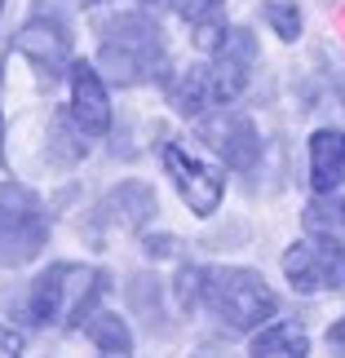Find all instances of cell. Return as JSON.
I'll return each instance as SVG.
<instances>
[{"instance_id":"obj_1","label":"cell","mask_w":345,"mask_h":358,"mask_svg":"<svg viewBox=\"0 0 345 358\" xmlns=\"http://www.w3.org/2000/svg\"><path fill=\"white\" fill-rule=\"evenodd\" d=\"M98 62L115 85H142L169 71V45L146 13H115L111 22H102Z\"/></svg>"},{"instance_id":"obj_2","label":"cell","mask_w":345,"mask_h":358,"mask_svg":"<svg viewBox=\"0 0 345 358\" xmlns=\"http://www.w3.org/2000/svg\"><path fill=\"white\" fill-rule=\"evenodd\" d=\"M106 292V274L89 270V266H71L58 261L49 266L40 279L31 283V319L36 323H62V327H80L93 314L98 296Z\"/></svg>"},{"instance_id":"obj_3","label":"cell","mask_w":345,"mask_h":358,"mask_svg":"<svg viewBox=\"0 0 345 358\" xmlns=\"http://www.w3.org/2000/svg\"><path fill=\"white\" fill-rule=\"evenodd\" d=\"M199 296L209 301V310L222 319L230 332H253V327L270 323L279 310V296L266 287V279L253 270H199Z\"/></svg>"},{"instance_id":"obj_4","label":"cell","mask_w":345,"mask_h":358,"mask_svg":"<svg viewBox=\"0 0 345 358\" xmlns=\"http://www.w3.org/2000/svg\"><path fill=\"white\" fill-rule=\"evenodd\" d=\"M49 239L45 213L31 190L0 186V266H22L31 261Z\"/></svg>"},{"instance_id":"obj_5","label":"cell","mask_w":345,"mask_h":358,"mask_svg":"<svg viewBox=\"0 0 345 358\" xmlns=\"http://www.w3.org/2000/svg\"><path fill=\"white\" fill-rule=\"evenodd\" d=\"M283 274L297 292H319V287H345V243L332 235L301 239L283 252Z\"/></svg>"},{"instance_id":"obj_6","label":"cell","mask_w":345,"mask_h":358,"mask_svg":"<svg viewBox=\"0 0 345 358\" xmlns=\"http://www.w3.org/2000/svg\"><path fill=\"white\" fill-rule=\"evenodd\" d=\"M213 53H217L213 66H204V71H209V93H213V106H226V102L239 98V93L248 89V80H253L257 40H253L248 27H234V31L222 36V45H217Z\"/></svg>"},{"instance_id":"obj_7","label":"cell","mask_w":345,"mask_h":358,"mask_svg":"<svg viewBox=\"0 0 345 358\" xmlns=\"http://www.w3.org/2000/svg\"><path fill=\"white\" fill-rule=\"evenodd\" d=\"M13 45H18V53L40 71V80H45V85L62 80L66 66H71V40H66L62 22L49 18V13H36V18L18 31V40H13Z\"/></svg>"},{"instance_id":"obj_8","label":"cell","mask_w":345,"mask_h":358,"mask_svg":"<svg viewBox=\"0 0 345 358\" xmlns=\"http://www.w3.org/2000/svg\"><path fill=\"white\" fill-rule=\"evenodd\" d=\"M199 137L222 155V164H230V169H239V173H248L261 155L257 124L239 111H217L213 120H199Z\"/></svg>"},{"instance_id":"obj_9","label":"cell","mask_w":345,"mask_h":358,"mask_svg":"<svg viewBox=\"0 0 345 358\" xmlns=\"http://www.w3.org/2000/svg\"><path fill=\"white\" fill-rule=\"evenodd\" d=\"M164 169L173 173L186 208L195 217H213L217 208H222V177H217L213 169H204L195 155H186L182 146H164Z\"/></svg>"},{"instance_id":"obj_10","label":"cell","mask_w":345,"mask_h":358,"mask_svg":"<svg viewBox=\"0 0 345 358\" xmlns=\"http://www.w3.org/2000/svg\"><path fill=\"white\" fill-rule=\"evenodd\" d=\"M66 76H71V120H76V129L106 133L111 129V98H106L102 76L93 71L89 62H71Z\"/></svg>"},{"instance_id":"obj_11","label":"cell","mask_w":345,"mask_h":358,"mask_svg":"<svg viewBox=\"0 0 345 358\" xmlns=\"http://www.w3.org/2000/svg\"><path fill=\"white\" fill-rule=\"evenodd\" d=\"M98 226L102 230H137V226H146L150 217H155V195H150V186L142 182H120L111 195H106L98 203Z\"/></svg>"},{"instance_id":"obj_12","label":"cell","mask_w":345,"mask_h":358,"mask_svg":"<svg viewBox=\"0 0 345 358\" xmlns=\"http://www.w3.org/2000/svg\"><path fill=\"white\" fill-rule=\"evenodd\" d=\"M341 182H345V133L319 129L310 137V186L319 195H332Z\"/></svg>"},{"instance_id":"obj_13","label":"cell","mask_w":345,"mask_h":358,"mask_svg":"<svg viewBox=\"0 0 345 358\" xmlns=\"http://www.w3.org/2000/svg\"><path fill=\"white\" fill-rule=\"evenodd\" d=\"M169 5L190 22L199 49H217V45H222V36H226V18H222L226 0H169Z\"/></svg>"},{"instance_id":"obj_14","label":"cell","mask_w":345,"mask_h":358,"mask_svg":"<svg viewBox=\"0 0 345 358\" xmlns=\"http://www.w3.org/2000/svg\"><path fill=\"white\" fill-rule=\"evenodd\" d=\"M253 358H310V341L293 323H274L266 332H257Z\"/></svg>"},{"instance_id":"obj_15","label":"cell","mask_w":345,"mask_h":358,"mask_svg":"<svg viewBox=\"0 0 345 358\" xmlns=\"http://www.w3.org/2000/svg\"><path fill=\"white\" fill-rule=\"evenodd\" d=\"M169 102L177 106L182 115H199L213 106V93H209V71L204 66H190V71H182L169 85Z\"/></svg>"},{"instance_id":"obj_16","label":"cell","mask_w":345,"mask_h":358,"mask_svg":"<svg viewBox=\"0 0 345 358\" xmlns=\"http://www.w3.org/2000/svg\"><path fill=\"white\" fill-rule=\"evenodd\" d=\"M80 327H85L89 341H98L106 354H133V336H129V327H124V319H115V314H89Z\"/></svg>"},{"instance_id":"obj_17","label":"cell","mask_w":345,"mask_h":358,"mask_svg":"<svg viewBox=\"0 0 345 358\" xmlns=\"http://www.w3.org/2000/svg\"><path fill=\"white\" fill-rule=\"evenodd\" d=\"M266 22L279 31V40H297V36H301V13L288 5V0H274V5H266Z\"/></svg>"},{"instance_id":"obj_18","label":"cell","mask_w":345,"mask_h":358,"mask_svg":"<svg viewBox=\"0 0 345 358\" xmlns=\"http://www.w3.org/2000/svg\"><path fill=\"white\" fill-rule=\"evenodd\" d=\"M0 358H22V336L0 327Z\"/></svg>"},{"instance_id":"obj_19","label":"cell","mask_w":345,"mask_h":358,"mask_svg":"<svg viewBox=\"0 0 345 358\" xmlns=\"http://www.w3.org/2000/svg\"><path fill=\"white\" fill-rule=\"evenodd\" d=\"M76 5H102V0H76Z\"/></svg>"},{"instance_id":"obj_20","label":"cell","mask_w":345,"mask_h":358,"mask_svg":"<svg viewBox=\"0 0 345 358\" xmlns=\"http://www.w3.org/2000/svg\"><path fill=\"white\" fill-rule=\"evenodd\" d=\"M102 358H129V354H106V350H102Z\"/></svg>"},{"instance_id":"obj_21","label":"cell","mask_w":345,"mask_h":358,"mask_svg":"<svg viewBox=\"0 0 345 358\" xmlns=\"http://www.w3.org/2000/svg\"><path fill=\"white\" fill-rule=\"evenodd\" d=\"M146 5H155V0H146Z\"/></svg>"}]
</instances>
